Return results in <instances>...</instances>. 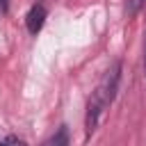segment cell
<instances>
[{"label":"cell","instance_id":"cell-1","mask_svg":"<svg viewBox=\"0 0 146 146\" xmlns=\"http://www.w3.org/2000/svg\"><path fill=\"white\" fill-rule=\"evenodd\" d=\"M119 80H121V62H114L105 75L100 78L98 87L94 89L89 103H87V114H84V135L91 137L100 123V116L103 112L112 105L114 96H116V89H119Z\"/></svg>","mask_w":146,"mask_h":146},{"label":"cell","instance_id":"cell-2","mask_svg":"<svg viewBox=\"0 0 146 146\" xmlns=\"http://www.w3.org/2000/svg\"><path fill=\"white\" fill-rule=\"evenodd\" d=\"M43 23H46V7H43L41 2H36V5L30 7V11H27V16H25L27 32H30V34H36V32L43 27Z\"/></svg>","mask_w":146,"mask_h":146},{"label":"cell","instance_id":"cell-3","mask_svg":"<svg viewBox=\"0 0 146 146\" xmlns=\"http://www.w3.org/2000/svg\"><path fill=\"white\" fill-rule=\"evenodd\" d=\"M41 146H68V132H66V128H59L50 139H46Z\"/></svg>","mask_w":146,"mask_h":146},{"label":"cell","instance_id":"cell-4","mask_svg":"<svg viewBox=\"0 0 146 146\" xmlns=\"http://www.w3.org/2000/svg\"><path fill=\"white\" fill-rule=\"evenodd\" d=\"M144 7H146V0H128L125 2V16L128 18H135Z\"/></svg>","mask_w":146,"mask_h":146},{"label":"cell","instance_id":"cell-5","mask_svg":"<svg viewBox=\"0 0 146 146\" xmlns=\"http://www.w3.org/2000/svg\"><path fill=\"white\" fill-rule=\"evenodd\" d=\"M7 7H9V0H0V11H7Z\"/></svg>","mask_w":146,"mask_h":146},{"label":"cell","instance_id":"cell-6","mask_svg":"<svg viewBox=\"0 0 146 146\" xmlns=\"http://www.w3.org/2000/svg\"><path fill=\"white\" fill-rule=\"evenodd\" d=\"M144 78H146V39H144Z\"/></svg>","mask_w":146,"mask_h":146},{"label":"cell","instance_id":"cell-7","mask_svg":"<svg viewBox=\"0 0 146 146\" xmlns=\"http://www.w3.org/2000/svg\"><path fill=\"white\" fill-rule=\"evenodd\" d=\"M0 146H5V144H2V141H0Z\"/></svg>","mask_w":146,"mask_h":146}]
</instances>
